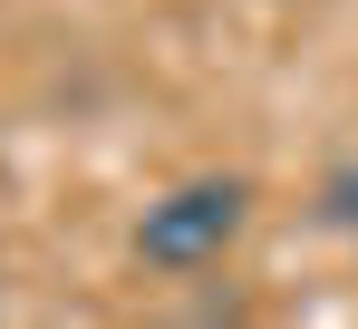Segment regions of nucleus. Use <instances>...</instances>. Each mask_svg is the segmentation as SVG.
Wrapping results in <instances>:
<instances>
[{"instance_id":"nucleus-2","label":"nucleus","mask_w":358,"mask_h":329,"mask_svg":"<svg viewBox=\"0 0 358 329\" xmlns=\"http://www.w3.org/2000/svg\"><path fill=\"white\" fill-rule=\"evenodd\" d=\"M329 214L358 232V164H349V174H329Z\"/></svg>"},{"instance_id":"nucleus-1","label":"nucleus","mask_w":358,"mask_h":329,"mask_svg":"<svg viewBox=\"0 0 358 329\" xmlns=\"http://www.w3.org/2000/svg\"><path fill=\"white\" fill-rule=\"evenodd\" d=\"M252 223V184L242 174H184L136 214V262L145 272H213Z\"/></svg>"}]
</instances>
